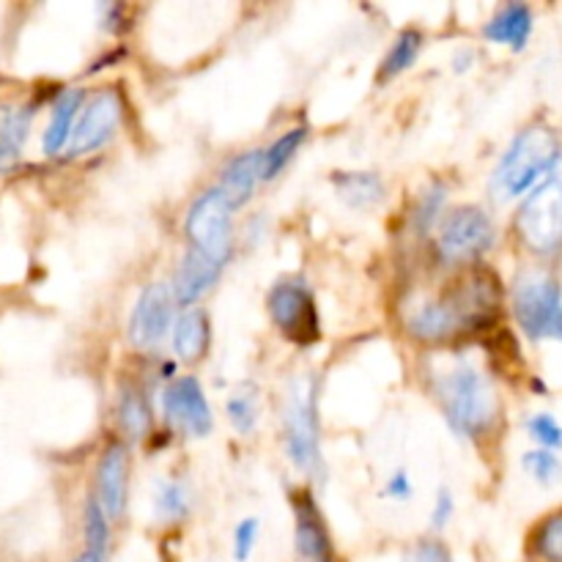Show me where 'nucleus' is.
I'll list each match as a JSON object with an SVG mask.
<instances>
[{
    "label": "nucleus",
    "instance_id": "2",
    "mask_svg": "<svg viewBox=\"0 0 562 562\" xmlns=\"http://www.w3.org/2000/svg\"><path fill=\"white\" fill-rule=\"evenodd\" d=\"M434 401L439 404L450 431L467 442L492 437L503 417V398L494 379L470 357L450 355L428 371Z\"/></svg>",
    "mask_w": 562,
    "mask_h": 562
},
{
    "label": "nucleus",
    "instance_id": "3",
    "mask_svg": "<svg viewBox=\"0 0 562 562\" xmlns=\"http://www.w3.org/2000/svg\"><path fill=\"white\" fill-rule=\"evenodd\" d=\"M562 140L547 121H532L514 135L492 170V195L499 203L525 201L560 173Z\"/></svg>",
    "mask_w": 562,
    "mask_h": 562
},
{
    "label": "nucleus",
    "instance_id": "25",
    "mask_svg": "<svg viewBox=\"0 0 562 562\" xmlns=\"http://www.w3.org/2000/svg\"><path fill=\"white\" fill-rule=\"evenodd\" d=\"M307 140V126H291L283 135L274 137L267 148H261V179L263 184L267 181H274L300 154V148L305 146Z\"/></svg>",
    "mask_w": 562,
    "mask_h": 562
},
{
    "label": "nucleus",
    "instance_id": "8",
    "mask_svg": "<svg viewBox=\"0 0 562 562\" xmlns=\"http://www.w3.org/2000/svg\"><path fill=\"white\" fill-rule=\"evenodd\" d=\"M234 212L217 184L206 187L184 214V236L190 247L231 261L234 252Z\"/></svg>",
    "mask_w": 562,
    "mask_h": 562
},
{
    "label": "nucleus",
    "instance_id": "5",
    "mask_svg": "<svg viewBox=\"0 0 562 562\" xmlns=\"http://www.w3.org/2000/svg\"><path fill=\"white\" fill-rule=\"evenodd\" d=\"M497 245V225L483 206L453 209L445 214L434 236V256L442 267H477Z\"/></svg>",
    "mask_w": 562,
    "mask_h": 562
},
{
    "label": "nucleus",
    "instance_id": "16",
    "mask_svg": "<svg viewBox=\"0 0 562 562\" xmlns=\"http://www.w3.org/2000/svg\"><path fill=\"white\" fill-rule=\"evenodd\" d=\"M532 31H536V14L527 3H505L488 16L483 25V38L497 47H508L514 53H525L530 44Z\"/></svg>",
    "mask_w": 562,
    "mask_h": 562
},
{
    "label": "nucleus",
    "instance_id": "28",
    "mask_svg": "<svg viewBox=\"0 0 562 562\" xmlns=\"http://www.w3.org/2000/svg\"><path fill=\"white\" fill-rule=\"evenodd\" d=\"M530 554L538 562H562V510L547 516L532 530Z\"/></svg>",
    "mask_w": 562,
    "mask_h": 562
},
{
    "label": "nucleus",
    "instance_id": "1",
    "mask_svg": "<svg viewBox=\"0 0 562 562\" xmlns=\"http://www.w3.org/2000/svg\"><path fill=\"white\" fill-rule=\"evenodd\" d=\"M503 285L483 263L459 269L442 291L423 296L406 313V333L423 346H448L497 327L503 316Z\"/></svg>",
    "mask_w": 562,
    "mask_h": 562
},
{
    "label": "nucleus",
    "instance_id": "31",
    "mask_svg": "<svg viewBox=\"0 0 562 562\" xmlns=\"http://www.w3.org/2000/svg\"><path fill=\"white\" fill-rule=\"evenodd\" d=\"M527 434L541 450H552V453L562 450V423L549 412L527 417Z\"/></svg>",
    "mask_w": 562,
    "mask_h": 562
},
{
    "label": "nucleus",
    "instance_id": "38",
    "mask_svg": "<svg viewBox=\"0 0 562 562\" xmlns=\"http://www.w3.org/2000/svg\"><path fill=\"white\" fill-rule=\"evenodd\" d=\"M71 562H104V558H99V554H91V552H82V554H77Z\"/></svg>",
    "mask_w": 562,
    "mask_h": 562
},
{
    "label": "nucleus",
    "instance_id": "6",
    "mask_svg": "<svg viewBox=\"0 0 562 562\" xmlns=\"http://www.w3.org/2000/svg\"><path fill=\"white\" fill-rule=\"evenodd\" d=\"M516 324L530 340H562V285L549 269H527L510 291Z\"/></svg>",
    "mask_w": 562,
    "mask_h": 562
},
{
    "label": "nucleus",
    "instance_id": "33",
    "mask_svg": "<svg viewBox=\"0 0 562 562\" xmlns=\"http://www.w3.org/2000/svg\"><path fill=\"white\" fill-rule=\"evenodd\" d=\"M456 516V494L450 492L448 486H442L437 492V497H434V505H431V516H428V525H431L434 532H442L445 527L453 521Z\"/></svg>",
    "mask_w": 562,
    "mask_h": 562
},
{
    "label": "nucleus",
    "instance_id": "27",
    "mask_svg": "<svg viewBox=\"0 0 562 562\" xmlns=\"http://www.w3.org/2000/svg\"><path fill=\"white\" fill-rule=\"evenodd\" d=\"M445 203H448V187L442 181H431V187L417 198L415 214H412V225L417 234H431L439 228V223L445 220Z\"/></svg>",
    "mask_w": 562,
    "mask_h": 562
},
{
    "label": "nucleus",
    "instance_id": "17",
    "mask_svg": "<svg viewBox=\"0 0 562 562\" xmlns=\"http://www.w3.org/2000/svg\"><path fill=\"white\" fill-rule=\"evenodd\" d=\"M170 346L173 355L187 366H198L209 357L212 349V318L203 307H187L179 313L173 324V335H170Z\"/></svg>",
    "mask_w": 562,
    "mask_h": 562
},
{
    "label": "nucleus",
    "instance_id": "23",
    "mask_svg": "<svg viewBox=\"0 0 562 562\" xmlns=\"http://www.w3.org/2000/svg\"><path fill=\"white\" fill-rule=\"evenodd\" d=\"M423 47H426V36H423V31H417V27H406V31H401L398 36H395V42L390 44L387 55L382 58V66H379V80L390 82L395 80V77L406 75V71L420 60Z\"/></svg>",
    "mask_w": 562,
    "mask_h": 562
},
{
    "label": "nucleus",
    "instance_id": "29",
    "mask_svg": "<svg viewBox=\"0 0 562 562\" xmlns=\"http://www.w3.org/2000/svg\"><path fill=\"white\" fill-rule=\"evenodd\" d=\"M110 516L99 508L93 497H88L86 510H82V538H86V552L108 558L110 549Z\"/></svg>",
    "mask_w": 562,
    "mask_h": 562
},
{
    "label": "nucleus",
    "instance_id": "15",
    "mask_svg": "<svg viewBox=\"0 0 562 562\" xmlns=\"http://www.w3.org/2000/svg\"><path fill=\"white\" fill-rule=\"evenodd\" d=\"M225 267H228L225 258L209 256V252L195 250V247H187L179 267H176L173 280H170V291H173L179 307H198V302L223 278Z\"/></svg>",
    "mask_w": 562,
    "mask_h": 562
},
{
    "label": "nucleus",
    "instance_id": "24",
    "mask_svg": "<svg viewBox=\"0 0 562 562\" xmlns=\"http://www.w3.org/2000/svg\"><path fill=\"white\" fill-rule=\"evenodd\" d=\"M192 488L187 486L179 477H168V481H159L154 488V514L162 525H181V521L190 519L192 514Z\"/></svg>",
    "mask_w": 562,
    "mask_h": 562
},
{
    "label": "nucleus",
    "instance_id": "19",
    "mask_svg": "<svg viewBox=\"0 0 562 562\" xmlns=\"http://www.w3.org/2000/svg\"><path fill=\"white\" fill-rule=\"evenodd\" d=\"M263 184L261 179V148H252V151L236 154L228 165L220 173L217 187L223 190V195L228 198L231 206L239 212L241 206L250 203V198L256 195V187Z\"/></svg>",
    "mask_w": 562,
    "mask_h": 562
},
{
    "label": "nucleus",
    "instance_id": "9",
    "mask_svg": "<svg viewBox=\"0 0 562 562\" xmlns=\"http://www.w3.org/2000/svg\"><path fill=\"white\" fill-rule=\"evenodd\" d=\"M516 234L536 256H554L562 247V176L558 173L521 201Z\"/></svg>",
    "mask_w": 562,
    "mask_h": 562
},
{
    "label": "nucleus",
    "instance_id": "7",
    "mask_svg": "<svg viewBox=\"0 0 562 562\" xmlns=\"http://www.w3.org/2000/svg\"><path fill=\"white\" fill-rule=\"evenodd\" d=\"M267 316L285 340L311 346L322 338V322L313 289L305 278H280L267 294Z\"/></svg>",
    "mask_w": 562,
    "mask_h": 562
},
{
    "label": "nucleus",
    "instance_id": "30",
    "mask_svg": "<svg viewBox=\"0 0 562 562\" xmlns=\"http://www.w3.org/2000/svg\"><path fill=\"white\" fill-rule=\"evenodd\" d=\"M521 470L538 483V486L549 488L562 477V461L558 459V453L552 450H530V453L521 456Z\"/></svg>",
    "mask_w": 562,
    "mask_h": 562
},
{
    "label": "nucleus",
    "instance_id": "21",
    "mask_svg": "<svg viewBox=\"0 0 562 562\" xmlns=\"http://www.w3.org/2000/svg\"><path fill=\"white\" fill-rule=\"evenodd\" d=\"M115 415H119V428L124 434V442H143V439H148L154 428V406L140 384L126 382L119 390Z\"/></svg>",
    "mask_w": 562,
    "mask_h": 562
},
{
    "label": "nucleus",
    "instance_id": "37",
    "mask_svg": "<svg viewBox=\"0 0 562 562\" xmlns=\"http://www.w3.org/2000/svg\"><path fill=\"white\" fill-rule=\"evenodd\" d=\"M472 66H475V53H472V49H459V53L453 55L456 71H470Z\"/></svg>",
    "mask_w": 562,
    "mask_h": 562
},
{
    "label": "nucleus",
    "instance_id": "14",
    "mask_svg": "<svg viewBox=\"0 0 562 562\" xmlns=\"http://www.w3.org/2000/svg\"><path fill=\"white\" fill-rule=\"evenodd\" d=\"M130 448L124 439H113L102 450L97 464V486H93V499L99 508L110 516V521H119L126 514L130 503Z\"/></svg>",
    "mask_w": 562,
    "mask_h": 562
},
{
    "label": "nucleus",
    "instance_id": "4",
    "mask_svg": "<svg viewBox=\"0 0 562 562\" xmlns=\"http://www.w3.org/2000/svg\"><path fill=\"white\" fill-rule=\"evenodd\" d=\"M283 445L291 464L307 477L324 475L322 415H318V379L311 373L291 379L280 412Z\"/></svg>",
    "mask_w": 562,
    "mask_h": 562
},
{
    "label": "nucleus",
    "instance_id": "32",
    "mask_svg": "<svg viewBox=\"0 0 562 562\" xmlns=\"http://www.w3.org/2000/svg\"><path fill=\"white\" fill-rule=\"evenodd\" d=\"M261 538V521L247 516V519L236 521L234 538H231V554H234V562H247L256 552V543Z\"/></svg>",
    "mask_w": 562,
    "mask_h": 562
},
{
    "label": "nucleus",
    "instance_id": "10",
    "mask_svg": "<svg viewBox=\"0 0 562 562\" xmlns=\"http://www.w3.org/2000/svg\"><path fill=\"white\" fill-rule=\"evenodd\" d=\"M165 426L184 439H203L214 428L212 406L201 379L184 373L165 384L162 390Z\"/></svg>",
    "mask_w": 562,
    "mask_h": 562
},
{
    "label": "nucleus",
    "instance_id": "34",
    "mask_svg": "<svg viewBox=\"0 0 562 562\" xmlns=\"http://www.w3.org/2000/svg\"><path fill=\"white\" fill-rule=\"evenodd\" d=\"M409 562H456V560L453 554H450V549L445 547L439 538H426V541H420L415 549H412Z\"/></svg>",
    "mask_w": 562,
    "mask_h": 562
},
{
    "label": "nucleus",
    "instance_id": "13",
    "mask_svg": "<svg viewBox=\"0 0 562 562\" xmlns=\"http://www.w3.org/2000/svg\"><path fill=\"white\" fill-rule=\"evenodd\" d=\"M294 510V558L296 562H335V543L327 519L311 488L291 494Z\"/></svg>",
    "mask_w": 562,
    "mask_h": 562
},
{
    "label": "nucleus",
    "instance_id": "18",
    "mask_svg": "<svg viewBox=\"0 0 562 562\" xmlns=\"http://www.w3.org/2000/svg\"><path fill=\"white\" fill-rule=\"evenodd\" d=\"M82 104H86V91H80V88H69V91H64L55 99L53 113H49V124L42 137V148L47 157H58V154L69 151L77 121H80L82 113Z\"/></svg>",
    "mask_w": 562,
    "mask_h": 562
},
{
    "label": "nucleus",
    "instance_id": "22",
    "mask_svg": "<svg viewBox=\"0 0 562 562\" xmlns=\"http://www.w3.org/2000/svg\"><path fill=\"white\" fill-rule=\"evenodd\" d=\"M333 187L340 201L357 212L376 209L387 198V184L382 176L371 170H340V173H333Z\"/></svg>",
    "mask_w": 562,
    "mask_h": 562
},
{
    "label": "nucleus",
    "instance_id": "20",
    "mask_svg": "<svg viewBox=\"0 0 562 562\" xmlns=\"http://www.w3.org/2000/svg\"><path fill=\"white\" fill-rule=\"evenodd\" d=\"M31 124L33 110L27 104L0 102V173L14 170L22 159Z\"/></svg>",
    "mask_w": 562,
    "mask_h": 562
},
{
    "label": "nucleus",
    "instance_id": "35",
    "mask_svg": "<svg viewBox=\"0 0 562 562\" xmlns=\"http://www.w3.org/2000/svg\"><path fill=\"white\" fill-rule=\"evenodd\" d=\"M412 492H415V486H412V477L406 470H395L384 483V497L393 499V503H406V499H412Z\"/></svg>",
    "mask_w": 562,
    "mask_h": 562
},
{
    "label": "nucleus",
    "instance_id": "26",
    "mask_svg": "<svg viewBox=\"0 0 562 562\" xmlns=\"http://www.w3.org/2000/svg\"><path fill=\"white\" fill-rule=\"evenodd\" d=\"M225 415H228L231 428L241 437H250L258 426V417H261V393L252 382L239 384V387L231 393V398L225 401Z\"/></svg>",
    "mask_w": 562,
    "mask_h": 562
},
{
    "label": "nucleus",
    "instance_id": "11",
    "mask_svg": "<svg viewBox=\"0 0 562 562\" xmlns=\"http://www.w3.org/2000/svg\"><path fill=\"white\" fill-rule=\"evenodd\" d=\"M179 302L168 283H148L135 300V307L126 322V338L135 349L154 351L162 340L173 335V324L179 318Z\"/></svg>",
    "mask_w": 562,
    "mask_h": 562
},
{
    "label": "nucleus",
    "instance_id": "12",
    "mask_svg": "<svg viewBox=\"0 0 562 562\" xmlns=\"http://www.w3.org/2000/svg\"><path fill=\"white\" fill-rule=\"evenodd\" d=\"M126 102L119 88H99L91 97H86L80 121H77L75 137H71V157H86L99 151L115 137L119 126L124 124Z\"/></svg>",
    "mask_w": 562,
    "mask_h": 562
},
{
    "label": "nucleus",
    "instance_id": "36",
    "mask_svg": "<svg viewBox=\"0 0 562 562\" xmlns=\"http://www.w3.org/2000/svg\"><path fill=\"white\" fill-rule=\"evenodd\" d=\"M102 11H104V27H108V31H124L126 27V14H130V9H126V5H121V3H110V5H102Z\"/></svg>",
    "mask_w": 562,
    "mask_h": 562
}]
</instances>
